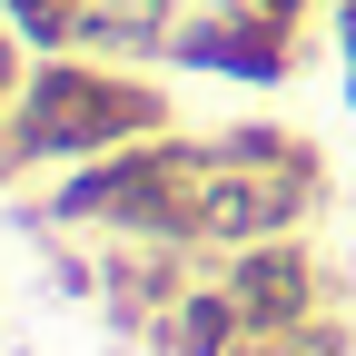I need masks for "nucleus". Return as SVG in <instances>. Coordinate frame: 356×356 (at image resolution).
Here are the masks:
<instances>
[{
    "instance_id": "obj_1",
    "label": "nucleus",
    "mask_w": 356,
    "mask_h": 356,
    "mask_svg": "<svg viewBox=\"0 0 356 356\" xmlns=\"http://www.w3.org/2000/svg\"><path fill=\"white\" fill-rule=\"evenodd\" d=\"M178 129L168 79L139 60H99V50H60V60H30L20 109L0 119V188L10 178H60L79 159H109L129 139H159Z\"/></svg>"
},
{
    "instance_id": "obj_2",
    "label": "nucleus",
    "mask_w": 356,
    "mask_h": 356,
    "mask_svg": "<svg viewBox=\"0 0 356 356\" xmlns=\"http://www.w3.org/2000/svg\"><path fill=\"white\" fill-rule=\"evenodd\" d=\"M198 188H208V129H159L109 159L60 168L40 198H10L20 228L40 238H149V248H198ZM208 257V248H198Z\"/></svg>"
},
{
    "instance_id": "obj_3",
    "label": "nucleus",
    "mask_w": 356,
    "mask_h": 356,
    "mask_svg": "<svg viewBox=\"0 0 356 356\" xmlns=\"http://www.w3.org/2000/svg\"><path fill=\"white\" fill-rule=\"evenodd\" d=\"M327 208V149L287 119H228L208 129V188H198V248L228 257L257 238H297Z\"/></svg>"
},
{
    "instance_id": "obj_4",
    "label": "nucleus",
    "mask_w": 356,
    "mask_h": 356,
    "mask_svg": "<svg viewBox=\"0 0 356 356\" xmlns=\"http://www.w3.org/2000/svg\"><path fill=\"white\" fill-rule=\"evenodd\" d=\"M307 60V20H277L257 0H198L188 30H178L168 70H198V79H238V89H287Z\"/></svg>"
},
{
    "instance_id": "obj_5",
    "label": "nucleus",
    "mask_w": 356,
    "mask_h": 356,
    "mask_svg": "<svg viewBox=\"0 0 356 356\" xmlns=\"http://www.w3.org/2000/svg\"><path fill=\"white\" fill-rule=\"evenodd\" d=\"M218 287L238 297V317L248 337H297V327H317L327 307H337V277H327V257L317 238H257V248H228L218 257Z\"/></svg>"
},
{
    "instance_id": "obj_6",
    "label": "nucleus",
    "mask_w": 356,
    "mask_h": 356,
    "mask_svg": "<svg viewBox=\"0 0 356 356\" xmlns=\"http://www.w3.org/2000/svg\"><path fill=\"white\" fill-rule=\"evenodd\" d=\"M139 346L149 356H248V317H238V297L218 287V267H208V277H188V287L159 307V327Z\"/></svg>"
},
{
    "instance_id": "obj_7",
    "label": "nucleus",
    "mask_w": 356,
    "mask_h": 356,
    "mask_svg": "<svg viewBox=\"0 0 356 356\" xmlns=\"http://www.w3.org/2000/svg\"><path fill=\"white\" fill-rule=\"evenodd\" d=\"M70 10H79V50L139 60V70H159L188 30V0H70Z\"/></svg>"
},
{
    "instance_id": "obj_8",
    "label": "nucleus",
    "mask_w": 356,
    "mask_h": 356,
    "mask_svg": "<svg viewBox=\"0 0 356 356\" xmlns=\"http://www.w3.org/2000/svg\"><path fill=\"white\" fill-rule=\"evenodd\" d=\"M0 20H10V30L30 40L40 60H60V50H79V10H70V0H0Z\"/></svg>"
},
{
    "instance_id": "obj_9",
    "label": "nucleus",
    "mask_w": 356,
    "mask_h": 356,
    "mask_svg": "<svg viewBox=\"0 0 356 356\" xmlns=\"http://www.w3.org/2000/svg\"><path fill=\"white\" fill-rule=\"evenodd\" d=\"M248 356H356V337H346V317L327 307V317L297 327V337H248Z\"/></svg>"
},
{
    "instance_id": "obj_10",
    "label": "nucleus",
    "mask_w": 356,
    "mask_h": 356,
    "mask_svg": "<svg viewBox=\"0 0 356 356\" xmlns=\"http://www.w3.org/2000/svg\"><path fill=\"white\" fill-rule=\"evenodd\" d=\"M30 60H40V50H30V40H20L10 20H0V119L20 109V89H30Z\"/></svg>"
},
{
    "instance_id": "obj_11",
    "label": "nucleus",
    "mask_w": 356,
    "mask_h": 356,
    "mask_svg": "<svg viewBox=\"0 0 356 356\" xmlns=\"http://www.w3.org/2000/svg\"><path fill=\"white\" fill-rule=\"evenodd\" d=\"M327 20H337V60H346V109H356V0H337Z\"/></svg>"
},
{
    "instance_id": "obj_12",
    "label": "nucleus",
    "mask_w": 356,
    "mask_h": 356,
    "mask_svg": "<svg viewBox=\"0 0 356 356\" xmlns=\"http://www.w3.org/2000/svg\"><path fill=\"white\" fill-rule=\"evenodd\" d=\"M327 10H337V0H327Z\"/></svg>"
}]
</instances>
